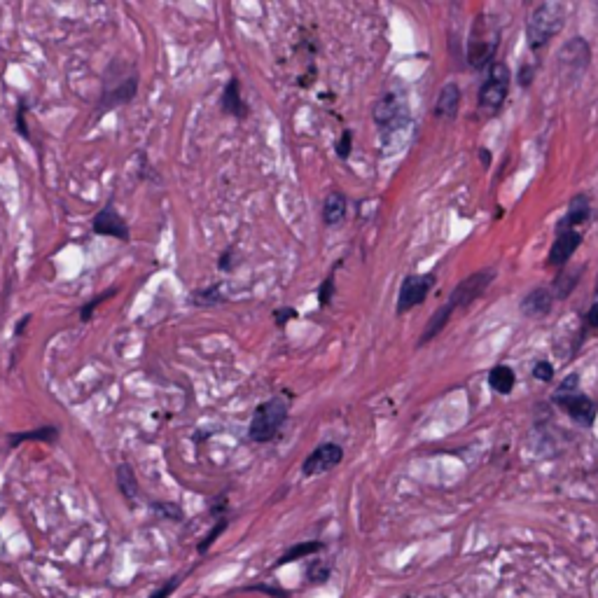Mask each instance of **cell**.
<instances>
[{"label":"cell","instance_id":"cell-4","mask_svg":"<svg viewBox=\"0 0 598 598\" xmlns=\"http://www.w3.org/2000/svg\"><path fill=\"white\" fill-rule=\"evenodd\" d=\"M510 92V68L503 61H493L482 89H479V108L486 113H498Z\"/></svg>","mask_w":598,"mask_h":598},{"label":"cell","instance_id":"cell-19","mask_svg":"<svg viewBox=\"0 0 598 598\" xmlns=\"http://www.w3.org/2000/svg\"><path fill=\"white\" fill-rule=\"evenodd\" d=\"M458 106H461V89H458L456 82H449V85L442 87L440 96H437L435 103V115L437 117H456Z\"/></svg>","mask_w":598,"mask_h":598},{"label":"cell","instance_id":"cell-12","mask_svg":"<svg viewBox=\"0 0 598 598\" xmlns=\"http://www.w3.org/2000/svg\"><path fill=\"white\" fill-rule=\"evenodd\" d=\"M589 45L584 43L582 38H573L570 43L563 45L559 52V66L563 75H570V78H577V75L584 73V68L589 66Z\"/></svg>","mask_w":598,"mask_h":598},{"label":"cell","instance_id":"cell-22","mask_svg":"<svg viewBox=\"0 0 598 598\" xmlns=\"http://www.w3.org/2000/svg\"><path fill=\"white\" fill-rule=\"evenodd\" d=\"M454 304H442L440 309L435 311L433 314V318H430V323L426 325V330H423V335H421V339H419V346H426L428 342H433V339L440 335V332L444 330V325L449 323V318L454 316Z\"/></svg>","mask_w":598,"mask_h":598},{"label":"cell","instance_id":"cell-9","mask_svg":"<svg viewBox=\"0 0 598 598\" xmlns=\"http://www.w3.org/2000/svg\"><path fill=\"white\" fill-rule=\"evenodd\" d=\"M372 117L377 122V127L388 134L391 129H400L407 122V108L398 94H384L374 103Z\"/></svg>","mask_w":598,"mask_h":598},{"label":"cell","instance_id":"cell-28","mask_svg":"<svg viewBox=\"0 0 598 598\" xmlns=\"http://www.w3.org/2000/svg\"><path fill=\"white\" fill-rule=\"evenodd\" d=\"M227 526H229V517H222V519H218V521H215V526L211 528V531H208V535H206V538H204V540H201V545H199V554H206V552H208V549H211V547H213V542H215V540H218V538H220V535L227 531Z\"/></svg>","mask_w":598,"mask_h":598},{"label":"cell","instance_id":"cell-27","mask_svg":"<svg viewBox=\"0 0 598 598\" xmlns=\"http://www.w3.org/2000/svg\"><path fill=\"white\" fill-rule=\"evenodd\" d=\"M152 512L157 514L159 519H166V521H185V512L183 507L176 505V503H152Z\"/></svg>","mask_w":598,"mask_h":598},{"label":"cell","instance_id":"cell-31","mask_svg":"<svg viewBox=\"0 0 598 598\" xmlns=\"http://www.w3.org/2000/svg\"><path fill=\"white\" fill-rule=\"evenodd\" d=\"M337 150V157L339 159H349L351 157V150H353V131L346 129L342 136H339V141L335 145Z\"/></svg>","mask_w":598,"mask_h":598},{"label":"cell","instance_id":"cell-3","mask_svg":"<svg viewBox=\"0 0 598 598\" xmlns=\"http://www.w3.org/2000/svg\"><path fill=\"white\" fill-rule=\"evenodd\" d=\"M124 68H127V64L122 61V71ZM122 71H120V78H115L113 68L108 66L106 75H103V82H106V85H103L99 106H96V113L99 115H106L110 110L120 106H129V103L136 99L138 85H141V75L136 73V68H131L127 75H122Z\"/></svg>","mask_w":598,"mask_h":598},{"label":"cell","instance_id":"cell-14","mask_svg":"<svg viewBox=\"0 0 598 598\" xmlns=\"http://www.w3.org/2000/svg\"><path fill=\"white\" fill-rule=\"evenodd\" d=\"M220 110L222 115L227 117H234V120H246L248 113H250V106L246 101H243V94H241V80L239 78H229V82L222 89V96H220Z\"/></svg>","mask_w":598,"mask_h":598},{"label":"cell","instance_id":"cell-2","mask_svg":"<svg viewBox=\"0 0 598 598\" xmlns=\"http://www.w3.org/2000/svg\"><path fill=\"white\" fill-rule=\"evenodd\" d=\"M563 22H566V8L561 3H540L531 12V19H528L526 26L528 47L533 52L542 50L563 29Z\"/></svg>","mask_w":598,"mask_h":598},{"label":"cell","instance_id":"cell-32","mask_svg":"<svg viewBox=\"0 0 598 598\" xmlns=\"http://www.w3.org/2000/svg\"><path fill=\"white\" fill-rule=\"evenodd\" d=\"M299 314H297V309L295 307H278L276 311H274V323H276V328L278 330H283L285 325H288L290 321H295Z\"/></svg>","mask_w":598,"mask_h":598},{"label":"cell","instance_id":"cell-16","mask_svg":"<svg viewBox=\"0 0 598 598\" xmlns=\"http://www.w3.org/2000/svg\"><path fill=\"white\" fill-rule=\"evenodd\" d=\"M59 435L61 430L59 426H40V428H33V430H24V433H10L8 435V444L10 449H17L19 444L24 442H43V444H57L59 442Z\"/></svg>","mask_w":598,"mask_h":598},{"label":"cell","instance_id":"cell-18","mask_svg":"<svg viewBox=\"0 0 598 598\" xmlns=\"http://www.w3.org/2000/svg\"><path fill=\"white\" fill-rule=\"evenodd\" d=\"M552 302H554L552 292L545 288H535L533 292H528V295L524 297V302H521V311L531 318L547 316L549 311H552Z\"/></svg>","mask_w":598,"mask_h":598},{"label":"cell","instance_id":"cell-10","mask_svg":"<svg viewBox=\"0 0 598 598\" xmlns=\"http://www.w3.org/2000/svg\"><path fill=\"white\" fill-rule=\"evenodd\" d=\"M92 232L96 236H113V239L122 241V243L131 241V232H129L127 220H124L122 215L117 213L113 201H108V204L94 215V218H92Z\"/></svg>","mask_w":598,"mask_h":598},{"label":"cell","instance_id":"cell-23","mask_svg":"<svg viewBox=\"0 0 598 598\" xmlns=\"http://www.w3.org/2000/svg\"><path fill=\"white\" fill-rule=\"evenodd\" d=\"M222 302H225V295H222L220 283H211L206 288L194 290L190 295V304H194V307H218Z\"/></svg>","mask_w":598,"mask_h":598},{"label":"cell","instance_id":"cell-24","mask_svg":"<svg viewBox=\"0 0 598 598\" xmlns=\"http://www.w3.org/2000/svg\"><path fill=\"white\" fill-rule=\"evenodd\" d=\"M332 577V563L323 559H311L307 570H304V584L309 587H321Z\"/></svg>","mask_w":598,"mask_h":598},{"label":"cell","instance_id":"cell-39","mask_svg":"<svg viewBox=\"0 0 598 598\" xmlns=\"http://www.w3.org/2000/svg\"><path fill=\"white\" fill-rule=\"evenodd\" d=\"M31 323V316H22V321H19V325H17V330H15V335L17 337H22V332H24V328L26 325Z\"/></svg>","mask_w":598,"mask_h":598},{"label":"cell","instance_id":"cell-25","mask_svg":"<svg viewBox=\"0 0 598 598\" xmlns=\"http://www.w3.org/2000/svg\"><path fill=\"white\" fill-rule=\"evenodd\" d=\"M514 381H517V379H514L512 367H507V365L493 367L491 374H489V386H491L496 393H500V395L512 393Z\"/></svg>","mask_w":598,"mask_h":598},{"label":"cell","instance_id":"cell-21","mask_svg":"<svg viewBox=\"0 0 598 598\" xmlns=\"http://www.w3.org/2000/svg\"><path fill=\"white\" fill-rule=\"evenodd\" d=\"M589 215H591V204H589V197H587V194H580V197H575L573 201H570L566 218H563V220L559 222V227L577 229V227L584 225V222L589 220Z\"/></svg>","mask_w":598,"mask_h":598},{"label":"cell","instance_id":"cell-29","mask_svg":"<svg viewBox=\"0 0 598 598\" xmlns=\"http://www.w3.org/2000/svg\"><path fill=\"white\" fill-rule=\"evenodd\" d=\"M332 297H335V271H332V274L321 283V288H318V307L321 309L330 307Z\"/></svg>","mask_w":598,"mask_h":598},{"label":"cell","instance_id":"cell-20","mask_svg":"<svg viewBox=\"0 0 598 598\" xmlns=\"http://www.w3.org/2000/svg\"><path fill=\"white\" fill-rule=\"evenodd\" d=\"M117 486H120V493L129 503V507H134L138 496H141V486H138V479L129 463L117 465Z\"/></svg>","mask_w":598,"mask_h":598},{"label":"cell","instance_id":"cell-37","mask_svg":"<svg viewBox=\"0 0 598 598\" xmlns=\"http://www.w3.org/2000/svg\"><path fill=\"white\" fill-rule=\"evenodd\" d=\"M533 377L538 379V381H552V377H554V367L547 363V360H542V363H538L535 365V370H533Z\"/></svg>","mask_w":598,"mask_h":598},{"label":"cell","instance_id":"cell-6","mask_svg":"<svg viewBox=\"0 0 598 598\" xmlns=\"http://www.w3.org/2000/svg\"><path fill=\"white\" fill-rule=\"evenodd\" d=\"M344 461V449L342 444L337 442H323L311 451V454L304 458L302 463V475L304 477H318L325 475V472L335 470L339 463Z\"/></svg>","mask_w":598,"mask_h":598},{"label":"cell","instance_id":"cell-7","mask_svg":"<svg viewBox=\"0 0 598 598\" xmlns=\"http://www.w3.org/2000/svg\"><path fill=\"white\" fill-rule=\"evenodd\" d=\"M435 285V274H412L407 276L400 285V295H398V314H407L414 307L426 302L428 292L433 290Z\"/></svg>","mask_w":598,"mask_h":598},{"label":"cell","instance_id":"cell-38","mask_svg":"<svg viewBox=\"0 0 598 598\" xmlns=\"http://www.w3.org/2000/svg\"><path fill=\"white\" fill-rule=\"evenodd\" d=\"M577 391V374H570L566 381H561L559 391L556 393H575Z\"/></svg>","mask_w":598,"mask_h":598},{"label":"cell","instance_id":"cell-26","mask_svg":"<svg viewBox=\"0 0 598 598\" xmlns=\"http://www.w3.org/2000/svg\"><path fill=\"white\" fill-rule=\"evenodd\" d=\"M117 292H120V288H117V285H113V288H108V290H103V292H99V295H94L92 299H89V302H85L80 307V321L82 323H89L94 318V311L101 307L103 302H106V299H110V297H115Z\"/></svg>","mask_w":598,"mask_h":598},{"label":"cell","instance_id":"cell-33","mask_svg":"<svg viewBox=\"0 0 598 598\" xmlns=\"http://www.w3.org/2000/svg\"><path fill=\"white\" fill-rule=\"evenodd\" d=\"M183 580H185V575H173L171 580H166V584H162V587H159L150 598H169L173 591L180 587V582H183Z\"/></svg>","mask_w":598,"mask_h":598},{"label":"cell","instance_id":"cell-17","mask_svg":"<svg viewBox=\"0 0 598 598\" xmlns=\"http://www.w3.org/2000/svg\"><path fill=\"white\" fill-rule=\"evenodd\" d=\"M321 552H325V542L323 540L297 542V545L288 547L281 556H278V561L274 563V568H281V566H288V563L309 559V556H318Z\"/></svg>","mask_w":598,"mask_h":598},{"label":"cell","instance_id":"cell-30","mask_svg":"<svg viewBox=\"0 0 598 598\" xmlns=\"http://www.w3.org/2000/svg\"><path fill=\"white\" fill-rule=\"evenodd\" d=\"M246 591H257V594H264V596H271V598H290V591L288 589H281L278 584H250V587H243Z\"/></svg>","mask_w":598,"mask_h":598},{"label":"cell","instance_id":"cell-11","mask_svg":"<svg viewBox=\"0 0 598 598\" xmlns=\"http://www.w3.org/2000/svg\"><path fill=\"white\" fill-rule=\"evenodd\" d=\"M552 400H554L556 407H561L563 412H566L570 416V419H575L577 423H582V426H594L596 405H594V400L587 398V395H582L580 391H575V393H556Z\"/></svg>","mask_w":598,"mask_h":598},{"label":"cell","instance_id":"cell-5","mask_svg":"<svg viewBox=\"0 0 598 598\" xmlns=\"http://www.w3.org/2000/svg\"><path fill=\"white\" fill-rule=\"evenodd\" d=\"M498 43H500V31L496 26L484 22V19L482 22H477L468 47V61L472 64V68H486V66L491 68Z\"/></svg>","mask_w":598,"mask_h":598},{"label":"cell","instance_id":"cell-15","mask_svg":"<svg viewBox=\"0 0 598 598\" xmlns=\"http://www.w3.org/2000/svg\"><path fill=\"white\" fill-rule=\"evenodd\" d=\"M349 215V199L344 192L332 190L323 201V222L328 227H339Z\"/></svg>","mask_w":598,"mask_h":598},{"label":"cell","instance_id":"cell-35","mask_svg":"<svg viewBox=\"0 0 598 598\" xmlns=\"http://www.w3.org/2000/svg\"><path fill=\"white\" fill-rule=\"evenodd\" d=\"M587 328L589 330H598V281L594 288V299H591V307L587 311Z\"/></svg>","mask_w":598,"mask_h":598},{"label":"cell","instance_id":"cell-40","mask_svg":"<svg viewBox=\"0 0 598 598\" xmlns=\"http://www.w3.org/2000/svg\"><path fill=\"white\" fill-rule=\"evenodd\" d=\"M482 162H484L486 166H489V162H491V155H489V152H482Z\"/></svg>","mask_w":598,"mask_h":598},{"label":"cell","instance_id":"cell-13","mask_svg":"<svg viewBox=\"0 0 598 598\" xmlns=\"http://www.w3.org/2000/svg\"><path fill=\"white\" fill-rule=\"evenodd\" d=\"M582 243V234L577 232V229H568V227H559V232H556V239L552 243V250H549V257L547 262L552 264V267H563L577 248H580Z\"/></svg>","mask_w":598,"mask_h":598},{"label":"cell","instance_id":"cell-8","mask_svg":"<svg viewBox=\"0 0 598 598\" xmlns=\"http://www.w3.org/2000/svg\"><path fill=\"white\" fill-rule=\"evenodd\" d=\"M493 276H496V269H482L477 274L465 278V281L458 283V288L451 292L449 304H454V309H465L475 302L477 297H482V292L489 288Z\"/></svg>","mask_w":598,"mask_h":598},{"label":"cell","instance_id":"cell-1","mask_svg":"<svg viewBox=\"0 0 598 598\" xmlns=\"http://www.w3.org/2000/svg\"><path fill=\"white\" fill-rule=\"evenodd\" d=\"M290 416V405L283 395H274V398L260 402L255 407L253 419L248 423V440L255 444H269L274 442Z\"/></svg>","mask_w":598,"mask_h":598},{"label":"cell","instance_id":"cell-34","mask_svg":"<svg viewBox=\"0 0 598 598\" xmlns=\"http://www.w3.org/2000/svg\"><path fill=\"white\" fill-rule=\"evenodd\" d=\"M218 269L225 271V274H229V271L236 269V248L234 246L222 250V255L218 260Z\"/></svg>","mask_w":598,"mask_h":598},{"label":"cell","instance_id":"cell-36","mask_svg":"<svg viewBox=\"0 0 598 598\" xmlns=\"http://www.w3.org/2000/svg\"><path fill=\"white\" fill-rule=\"evenodd\" d=\"M17 131L19 136L29 138L31 141V131L26 127V101H19V108H17Z\"/></svg>","mask_w":598,"mask_h":598}]
</instances>
